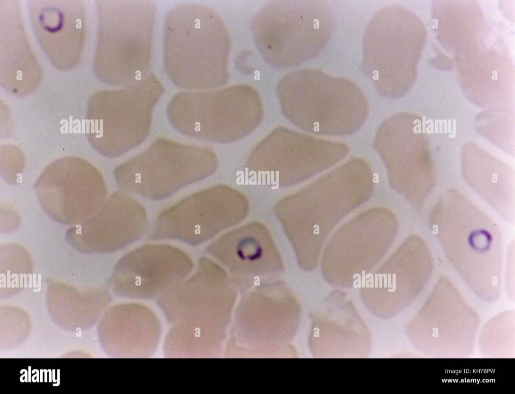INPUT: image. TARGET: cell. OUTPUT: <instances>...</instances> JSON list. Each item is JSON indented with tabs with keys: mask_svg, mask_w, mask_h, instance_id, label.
Masks as SVG:
<instances>
[{
	"mask_svg": "<svg viewBox=\"0 0 515 394\" xmlns=\"http://www.w3.org/2000/svg\"><path fill=\"white\" fill-rule=\"evenodd\" d=\"M168 247L162 258H146L147 262H129L130 266H120L123 268V278L125 279V295L127 297L135 298H149L158 294L163 290H168L176 285L187 272L179 271L178 258H167ZM169 252V253H170Z\"/></svg>",
	"mask_w": 515,
	"mask_h": 394,
	"instance_id": "8992f818",
	"label": "cell"
},
{
	"mask_svg": "<svg viewBox=\"0 0 515 394\" xmlns=\"http://www.w3.org/2000/svg\"><path fill=\"white\" fill-rule=\"evenodd\" d=\"M404 114L388 119L380 128L376 147L391 180L431 178L427 146L418 125Z\"/></svg>",
	"mask_w": 515,
	"mask_h": 394,
	"instance_id": "5b68a950",
	"label": "cell"
},
{
	"mask_svg": "<svg viewBox=\"0 0 515 394\" xmlns=\"http://www.w3.org/2000/svg\"><path fill=\"white\" fill-rule=\"evenodd\" d=\"M333 28L330 8L317 0L274 2L265 6L252 23L260 53L280 67L298 65L315 57Z\"/></svg>",
	"mask_w": 515,
	"mask_h": 394,
	"instance_id": "6da1fadb",
	"label": "cell"
},
{
	"mask_svg": "<svg viewBox=\"0 0 515 394\" xmlns=\"http://www.w3.org/2000/svg\"><path fill=\"white\" fill-rule=\"evenodd\" d=\"M41 204L50 215L67 223L83 222L106 202L107 187L100 172L76 156L57 159L47 165L35 184Z\"/></svg>",
	"mask_w": 515,
	"mask_h": 394,
	"instance_id": "3957f363",
	"label": "cell"
},
{
	"mask_svg": "<svg viewBox=\"0 0 515 394\" xmlns=\"http://www.w3.org/2000/svg\"><path fill=\"white\" fill-rule=\"evenodd\" d=\"M404 11L390 5L374 15L363 40L362 68L382 96L395 98L409 74L408 32Z\"/></svg>",
	"mask_w": 515,
	"mask_h": 394,
	"instance_id": "277c9868",
	"label": "cell"
},
{
	"mask_svg": "<svg viewBox=\"0 0 515 394\" xmlns=\"http://www.w3.org/2000/svg\"><path fill=\"white\" fill-rule=\"evenodd\" d=\"M297 97L323 134L353 133L368 114L367 98L360 87L344 77L330 76L315 69L296 71L285 76L278 86Z\"/></svg>",
	"mask_w": 515,
	"mask_h": 394,
	"instance_id": "7a4b0ae2",
	"label": "cell"
}]
</instances>
